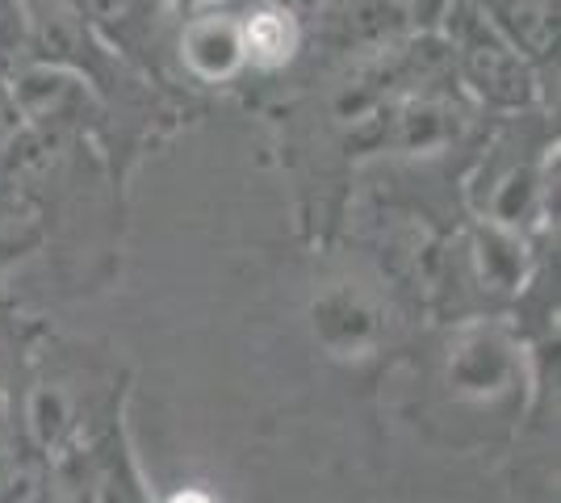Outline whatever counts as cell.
<instances>
[{
	"instance_id": "6da1fadb",
	"label": "cell",
	"mask_w": 561,
	"mask_h": 503,
	"mask_svg": "<svg viewBox=\"0 0 561 503\" xmlns=\"http://www.w3.org/2000/svg\"><path fill=\"white\" fill-rule=\"evenodd\" d=\"M549 126L537 118V110L512 114L507 126L486 144L469 181V206L478 222L528 236V227L545 215L553 193L549 168L558 160H549Z\"/></svg>"
},
{
	"instance_id": "7a4b0ae2",
	"label": "cell",
	"mask_w": 561,
	"mask_h": 503,
	"mask_svg": "<svg viewBox=\"0 0 561 503\" xmlns=\"http://www.w3.org/2000/svg\"><path fill=\"white\" fill-rule=\"evenodd\" d=\"M436 34L453 59L457 84L503 118L528 114L540 101V72L494 30L473 0H445L436 13Z\"/></svg>"
},
{
	"instance_id": "3957f363",
	"label": "cell",
	"mask_w": 561,
	"mask_h": 503,
	"mask_svg": "<svg viewBox=\"0 0 561 503\" xmlns=\"http://www.w3.org/2000/svg\"><path fill=\"white\" fill-rule=\"evenodd\" d=\"M4 89L13 96L25 126L55 135V139L84 135V130L101 126V118H105L101 93L89 80H80L76 72H64V68L30 64L13 80H4Z\"/></svg>"
},
{
	"instance_id": "277c9868",
	"label": "cell",
	"mask_w": 561,
	"mask_h": 503,
	"mask_svg": "<svg viewBox=\"0 0 561 503\" xmlns=\"http://www.w3.org/2000/svg\"><path fill=\"white\" fill-rule=\"evenodd\" d=\"M469 135H473V105L457 84L398 96L386 122V147H394L398 156H411V160L445 156L466 144Z\"/></svg>"
},
{
	"instance_id": "5b68a950",
	"label": "cell",
	"mask_w": 561,
	"mask_h": 503,
	"mask_svg": "<svg viewBox=\"0 0 561 503\" xmlns=\"http://www.w3.org/2000/svg\"><path fill=\"white\" fill-rule=\"evenodd\" d=\"M420 25V13L402 0H335L328 13L314 22L319 43L344 59H381L398 43H407Z\"/></svg>"
},
{
	"instance_id": "8992f818",
	"label": "cell",
	"mask_w": 561,
	"mask_h": 503,
	"mask_svg": "<svg viewBox=\"0 0 561 503\" xmlns=\"http://www.w3.org/2000/svg\"><path fill=\"white\" fill-rule=\"evenodd\" d=\"M176 55L185 72L202 84H231L243 72V43H239V13L222 4L197 9L181 34H176Z\"/></svg>"
},
{
	"instance_id": "52a82bcc",
	"label": "cell",
	"mask_w": 561,
	"mask_h": 503,
	"mask_svg": "<svg viewBox=\"0 0 561 503\" xmlns=\"http://www.w3.org/2000/svg\"><path fill=\"white\" fill-rule=\"evenodd\" d=\"M515 382V344L494 328H469L448 353V386L461 399H499Z\"/></svg>"
},
{
	"instance_id": "ba28073f",
	"label": "cell",
	"mask_w": 561,
	"mask_h": 503,
	"mask_svg": "<svg viewBox=\"0 0 561 503\" xmlns=\"http://www.w3.org/2000/svg\"><path fill=\"white\" fill-rule=\"evenodd\" d=\"M76 13L84 18V25L96 34V43L126 59V64H139L142 72L156 68V0H71Z\"/></svg>"
},
{
	"instance_id": "9c48e42d",
	"label": "cell",
	"mask_w": 561,
	"mask_h": 503,
	"mask_svg": "<svg viewBox=\"0 0 561 503\" xmlns=\"http://www.w3.org/2000/svg\"><path fill=\"white\" fill-rule=\"evenodd\" d=\"M473 4L537 72H545L558 59V0H473Z\"/></svg>"
},
{
	"instance_id": "30bf717a",
	"label": "cell",
	"mask_w": 561,
	"mask_h": 503,
	"mask_svg": "<svg viewBox=\"0 0 561 503\" xmlns=\"http://www.w3.org/2000/svg\"><path fill=\"white\" fill-rule=\"evenodd\" d=\"M469 277L486 298H515L533 277L528 240L519 231H503L491 222H478L469 236Z\"/></svg>"
},
{
	"instance_id": "8fae6325",
	"label": "cell",
	"mask_w": 561,
	"mask_h": 503,
	"mask_svg": "<svg viewBox=\"0 0 561 503\" xmlns=\"http://www.w3.org/2000/svg\"><path fill=\"white\" fill-rule=\"evenodd\" d=\"M239 43H243V68L280 72L298 59L306 25L277 0H252L248 9H239Z\"/></svg>"
},
{
	"instance_id": "7c38bea8",
	"label": "cell",
	"mask_w": 561,
	"mask_h": 503,
	"mask_svg": "<svg viewBox=\"0 0 561 503\" xmlns=\"http://www.w3.org/2000/svg\"><path fill=\"white\" fill-rule=\"evenodd\" d=\"M377 311L356 289H331L314 302V332L331 353H360L377 340Z\"/></svg>"
},
{
	"instance_id": "4fadbf2b",
	"label": "cell",
	"mask_w": 561,
	"mask_h": 503,
	"mask_svg": "<svg viewBox=\"0 0 561 503\" xmlns=\"http://www.w3.org/2000/svg\"><path fill=\"white\" fill-rule=\"evenodd\" d=\"M25 432H30V441H34L43 454L59 449L71 432L68 399H64L59 390H34V395H30V408H25Z\"/></svg>"
},
{
	"instance_id": "5bb4252c",
	"label": "cell",
	"mask_w": 561,
	"mask_h": 503,
	"mask_svg": "<svg viewBox=\"0 0 561 503\" xmlns=\"http://www.w3.org/2000/svg\"><path fill=\"white\" fill-rule=\"evenodd\" d=\"M277 4H285V9H289L302 25H314L323 13H328L331 4H335V0H277Z\"/></svg>"
},
{
	"instance_id": "9a60e30c",
	"label": "cell",
	"mask_w": 561,
	"mask_h": 503,
	"mask_svg": "<svg viewBox=\"0 0 561 503\" xmlns=\"http://www.w3.org/2000/svg\"><path fill=\"white\" fill-rule=\"evenodd\" d=\"M402 4H411V9H415V13H420V18H436V13H440V4H445V0H402Z\"/></svg>"
},
{
	"instance_id": "2e32d148",
	"label": "cell",
	"mask_w": 561,
	"mask_h": 503,
	"mask_svg": "<svg viewBox=\"0 0 561 503\" xmlns=\"http://www.w3.org/2000/svg\"><path fill=\"white\" fill-rule=\"evenodd\" d=\"M168 503H214V500L206 495V491H176Z\"/></svg>"
},
{
	"instance_id": "e0dca14e",
	"label": "cell",
	"mask_w": 561,
	"mask_h": 503,
	"mask_svg": "<svg viewBox=\"0 0 561 503\" xmlns=\"http://www.w3.org/2000/svg\"><path fill=\"white\" fill-rule=\"evenodd\" d=\"M185 4H193V9H206V4H218V0H185Z\"/></svg>"
},
{
	"instance_id": "ac0fdd59",
	"label": "cell",
	"mask_w": 561,
	"mask_h": 503,
	"mask_svg": "<svg viewBox=\"0 0 561 503\" xmlns=\"http://www.w3.org/2000/svg\"><path fill=\"white\" fill-rule=\"evenodd\" d=\"M156 4H160V9H164V4H176V0H156Z\"/></svg>"
},
{
	"instance_id": "d6986e66",
	"label": "cell",
	"mask_w": 561,
	"mask_h": 503,
	"mask_svg": "<svg viewBox=\"0 0 561 503\" xmlns=\"http://www.w3.org/2000/svg\"><path fill=\"white\" fill-rule=\"evenodd\" d=\"M0 395H4V386H0Z\"/></svg>"
}]
</instances>
